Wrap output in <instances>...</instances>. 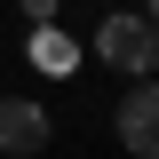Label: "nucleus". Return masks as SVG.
<instances>
[{"label":"nucleus","mask_w":159,"mask_h":159,"mask_svg":"<svg viewBox=\"0 0 159 159\" xmlns=\"http://www.w3.org/2000/svg\"><path fill=\"white\" fill-rule=\"evenodd\" d=\"M24 24H32V32H40V24H56V0H24Z\"/></svg>","instance_id":"obj_5"},{"label":"nucleus","mask_w":159,"mask_h":159,"mask_svg":"<svg viewBox=\"0 0 159 159\" xmlns=\"http://www.w3.org/2000/svg\"><path fill=\"white\" fill-rule=\"evenodd\" d=\"M48 103H32V96H0V151L8 159H32V151H48Z\"/></svg>","instance_id":"obj_3"},{"label":"nucleus","mask_w":159,"mask_h":159,"mask_svg":"<svg viewBox=\"0 0 159 159\" xmlns=\"http://www.w3.org/2000/svg\"><path fill=\"white\" fill-rule=\"evenodd\" d=\"M32 64H40V72H48V80H64V72H72V64H80V48H72V40L56 32V24H40V32H32Z\"/></svg>","instance_id":"obj_4"},{"label":"nucleus","mask_w":159,"mask_h":159,"mask_svg":"<svg viewBox=\"0 0 159 159\" xmlns=\"http://www.w3.org/2000/svg\"><path fill=\"white\" fill-rule=\"evenodd\" d=\"M96 56L111 72H127V80H159V24L135 16V8H119V16L96 24Z\"/></svg>","instance_id":"obj_1"},{"label":"nucleus","mask_w":159,"mask_h":159,"mask_svg":"<svg viewBox=\"0 0 159 159\" xmlns=\"http://www.w3.org/2000/svg\"><path fill=\"white\" fill-rule=\"evenodd\" d=\"M143 16H151V24H159V0H143Z\"/></svg>","instance_id":"obj_6"},{"label":"nucleus","mask_w":159,"mask_h":159,"mask_svg":"<svg viewBox=\"0 0 159 159\" xmlns=\"http://www.w3.org/2000/svg\"><path fill=\"white\" fill-rule=\"evenodd\" d=\"M111 127H119V143H127L135 159H159V80H135V88L119 96Z\"/></svg>","instance_id":"obj_2"}]
</instances>
